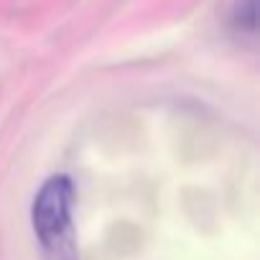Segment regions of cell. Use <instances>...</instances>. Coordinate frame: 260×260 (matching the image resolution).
<instances>
[{"instance_id": "6da1fadb", "label": "cell", "mask_w": 260, "mask_h": 260, "mask_svg": "<svg viewBox=\"0 0 260 260\" xmlns=\"http://www.w3.org/2000/svg\"><path fill=\"white\" fill-rule=\"evenodd\" d=\"M72 204H74V186L69 176L46 179V184L39 189L34 199L31 222L41 242V250L49 260H77Z\"/></svg>"}]
</instances>
